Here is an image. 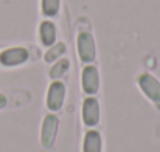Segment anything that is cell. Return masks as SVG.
I'll return each mask as SVG.
<instances>
[{
  "mask_svg": "<svg viewBox=\"0 0 160 152\" xmlns=\"http://www.w3.org/2000/svg\"><path fill=\"white\" fill-rule=\"evenodd\" d=\"M58 130H59V118L54 113L45 115L42 121V127H41V143L45 149H50L54 145Z\"/></svg>",
  "mask_w": 160,
  "mask_h": 152,
  "instance_id": "6da1fadb",
  "label": "cell"
},
{
  "mask_svg": "<svg viewBox=\"0 0 160 152\" xmlns=\"http://www.w3.org/2000/svg\"><path fill=\"white\" fill-rule=\"evenodd\" d=\"M81 87L84 93L95 95L100 90V73L95 65H86L81 73Z\"/></svg>",
  "mask_w": 160,
  "mask_h": 152,
  "instance_id": "277c9868",
  "label": "cell"
},
{
  "mask_svg": "<svg viewBox=\"0 0 160 152\" xmlns=\"http://www.w3.org/2000/svg\"><path fill=\"white\" fill-rule=\"evenodd\" d=\"M103 151V140L98 130H87L84 135L82 152H101Z\"/></svg>",
  "mask_w": 160,
  "mask_h": 152,
  "instance_id": "9c48e42d",
  "label": "cell"
},
{
  "mask_svg": "<svg viewBox=\"0 0 160 152\" xmlns=\"http://www.w3.org/2000/svg\"><path fill=\"white\" fill-rule=\"evenodd\" d=\"M68 67H70V62H68V59H65V57H61V59H58L56 62H54V65L50 68V78L54 79V81H58L61 76H64L65 73H67V70H68Z\"/></svg>",
  "mask_w": 160,
  "mask_h": 152,
  "instance_id": "30bf717a",
  "label": "cell"
},
{
  "mask_svg": "<svg viewBox=\"0 0 160 152\" xmlns=\"http://www.w3.org/2000/svg\"><path fill=\"white\" fill-rule=\"evenodd\" d=\"M39 37L42 45L45 47H52L53 44H56L58 39V31H56V25L52 20H44L39 27Z\"/></svg>",
  "mask_w": 160,
  "mask_h": 152,
  "instance_id": "ba28073f",
  "label": "cell"
},
{
  "mask_svg": "<svg viewBox=\"0 0 160 152\" xmlns=\"http://www.w3.org/2000/svg\"><path fill=\"white\" fill-rule=\"evenodd\" d=\"M28 59V51L22 47H12L0 53V62L5 67H16Z\"/></svg>",
  "mask_w": 160,
  "mask_h": 152,
  "instance_id": "52a82bcc",
  "label": "cell"
},
{
  "mask_svg": "<svg viewBox=\"0 0 160 152\" xmlns=\"http://www.w3.org/2000/svg\"><path fill=\"white\" fill-rule=\"evenodd\" d=\"M64 53H65V44L58 42V44H53V45L47 50L44 59H45V62H54V61L61 59V56H62Z\"/></svg>",
  "mask_w": 160,
  "mask_h": 152,
  "instance_id": "8fae6325",
  "label": "cell"
},
{
  "mask_svg": "<svg viewBox=\"0 0 160 152\" xmlns=\"http://www.w3.org/2000/svg\"><path fill=\"white\" fill-rule=\"evenodd\" d=\"M5 105H6V98H5V95L0 93V109H3Z\"/></svg>",
  "mask_w": 160,
  "mask_h": 152,
  "instance_id": "4fadbf2b",
  "label": "cell"
},
{
  "mask_svg": "<svg viewBox=\"0 0 160 152\" xmlns=\"http://www.w3.org/2000/svg\"><path fill=\"white\" fill-rule=\"evenodd\" d=\"M64 100H65V86H64V82L53 81L48 87V92H47V107L52 112H56L62 107Z\"/></svg>",
  "mask_w": 160,
  "mask_h": 152,
  "instance_id": "8992f818",
  "label": "cell"
},
{
  "mask_svg": "<svg viewBox=\"0 0 160 152\" xmlns=\"http://www.w3.org/2000/svg\"><path fill=\"white\" fill-rule=\"evenodd\" d=\"M138 87L140 90L156 104L160 102V81L151 73H142L138 76Z\"/></svg>",
  "mask_w": 160,
  "mask_h": 152,
  "instance_id": "3957f363",
  "label": "cell"
},
{
  "mask_svg": "<svg viewBox=\"0 0 160 152\" xmlns=\"http://www.w3.org/2000/svg\"><path fill=\"white\" fill-rule=\"evenodd\" d=\"M59 6H61V0H41L42 14L45 17H54L59 12Z\"/></svg>",
  "mask_w": 160,
  "mask_h": 152,
  "instance_id": "7c38bea8",
  "label": "cell"
},
{
  "mask_svg": "<svg viewBox=\"0 0 160 152\" xmlns=\"http://www.w3.org/2000/svg\"><path fill=\"white\" fill-rule=\"evenodd\" d=\"M76 47H78V54L79 59L86 64H90L95 61L97 57V47H95V41L93 36L89 31H81L78 34L76 39Z\"/></svg>",
  "mask_w": 160,
  "mask_h": 152,
  "instance_id": "7a4b0ae2",
  "label": "cell"
},
{
  "mask_svg": "<svg viewBox=\"0 0 160 152\" xmlns=\"http://www.w3.org/2000/svg\"><path fill=\"white\" fill-rule=\"evenodd\" d=\"M82 121L87 127H93L100 123V102L97 98L89 96L82 101Z\"/></svg>",
  "mask_w": 160,
  "mask_h": 152,
  "instance_id": "5b68a950",
  "label": "cell"
}]
</instances>
